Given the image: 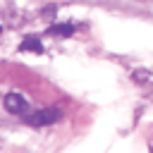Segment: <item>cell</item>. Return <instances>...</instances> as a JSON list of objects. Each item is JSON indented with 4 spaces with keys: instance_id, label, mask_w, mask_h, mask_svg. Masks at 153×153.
Here are the masks:
<instances>
[{
    "instance_id": "7a4b0ae2",
    "label": "cell",
    "mask_w": 153,
    "mask_h": 153,
    "mask_svg": "<svg viewBox=\"0 0 153 153\" xmlns=\"http://www.w3.org/2000/svg\"><path fill=\"white\" fill-rule=\"evenodd\" d=\"M2 103H5L7 112H12V115H22V112H26V108H29V103H26V98H24L22 93H7Z\"/></svg>"
},
{
    "instance_id": "277c9868",
    "label": "cell",
    "mask_w": 153,
    "mask_h": 153,
    "mask_svg": "<svg viewBox=\"0 0 153 153\" xmlns=\"http://www.w3.org/2000/svg\"><path fill=\"white\" fill-rule=\"evenodd\" d=\"M19 50H33V53H43V45L38 41V36H29L19 43Z\"/></svg>"
},
{
    "instance_id": "6da1fadb",
    "label": "cell",
    "mask_w": 153,
    "mask_h": 153,
    "mask_svg": "<svg viewBox=\"0 0 153 153\" xmlns=\"http://www.w3.org/2000/svg\"><path fill=\"white\" fill-rule=\"evenodd\" d=\"M62 120V110L60 108H43V110H36L31 115H26V122L31 127H48V124H55Z\"/></svg>"
},
{
    "instance_id": "3957f363",
    "label": "cell",
    "mask_w": 153,
    "mask_h": 153,
    "mask_svg": "<svg viewBox=\"0 0 153 153\" xmlns=\"http://www.w3.org/2000/svg\"><path fill=\"white\" fill-rule=\"evenodd\" d=\"M74 33V26L72 24H53L50 29H48V36H60V38H65V36H72Z\"/></svg>"
}]
</instances>
